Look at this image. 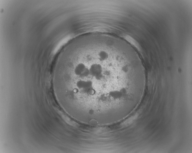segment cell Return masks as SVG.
Instances as JSON below:
<instances>
[{
  "mask_svg": "<svg viewBox=\"0 0 192 153\" xmlns=\"http://www.w3.org/2000/svg\"><path fill=\"white\" fill-rule=\"evenodd\" d=\"M118 58L100 55L86 57L77 64L81 74L77 92L99 106L124 100L136 79L133 69Z\"/></svg>",
  "mask_w": 192,
  "mask_h": 153,
  "instance_id": "cell-1",
  "label": "cell"
}]
</instances>
